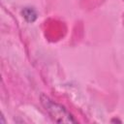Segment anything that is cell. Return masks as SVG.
I'll use <instances>...</instances> for the list:
<instances>
[{
	"mask_svg": "<svg viewBox=\"0 0 124 124\" xmlns=\"http://www.w3.org/2000/svg\"><path fill=\"white\" fill-rule=\"evenodd\" d=\"M41 103L49 116L58 123H76L73 115L61 105L53 102L46 95L41 96Z\"/></svg>",
	"mask_w": 124,
	"mask_h": 124,
	"instance_id": "obj_1",
	"label": "cell"
},
{
	"mask_svg": "<svg viewBox=\"0 0 124 124\" xmlns=\"http://www.w3.org/2000/svg\"><path fill=\"white\" fill-rule=\"evenodd\" d=\"M22 15H23L24 18H25L27 21H30V22L34 21V20L36 19V17H37V14H36L35 10L32 9V8H30V7H26V8L22 11Z\"/></svg>",
	"mask_w": 124,
	"mask_h": 124,
	"instance_id": "obj_2",
	"label": "cell"
}]
</instances>
